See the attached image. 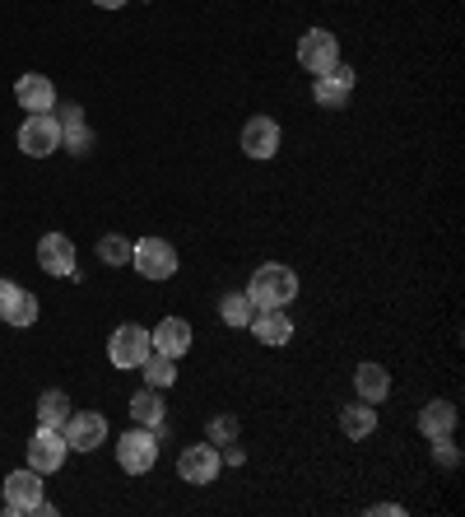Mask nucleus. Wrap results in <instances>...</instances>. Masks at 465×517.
Wrapping results in <instances>:
<instances>
[{
  "label": "nucleus",
  "instance_id": "nucleus-1",
  "mask_svg": "<svg viewBox=\"0 0 465 517\" xmlns=\"http://www.w3.org/2000/svg\"><path fill=\"white\" fill-rule=\"evenodd\" d=\"M247 299H252L256 313H266V308H289L298 299V275L289 266H279V261H266V266H256L252 271V285L242 289Z\"/></svg>",
  "mask_w": 465,
  "mask_h": 517
},
{
  "label": "nucleus",
  "instance_id": "nucleus-2",
  "mask_svg": "<svg viewBox=\"0 0 465 517\" xmlns=\"http://www.w3.org/2000/svg\"><path fill=\"white\" fill-rule=\"evenodd\" d=\"M61 140H66V126H61V117H52V112H28L24 126H19V150H24L28 159L56 154Z\"/></svg>",
  "mask_w": 465,
  "mask_h": 517
},
{
  "label": "nucleus",
  "instance_id": "nucleus-3",
  "mask_svg": "<svg viewBox=\"0 0 465 517\" xmlns=\"http://www.w3.org/2000/svg\"><path fill=\"white\" fill-rule=\"evenodd\" d=\"M131 266L159 285V280H173L182 261H177V247L168 238H140V243H131Z\"/></svg>",
  "mask_w": 465,
  "mask_h": 517
},
{
  "label": "nucleus",
  "instance_id": "nucleus-4",
  "mask_svg": "<svg viewBox=\"0 0 465 517\" xmlns=\"http://www.w3.org/2000/svg\"><path fill=\"white\" fill-rule=\"evenodd\" d=\"M117 462L126 476H145V471H154V462H159V434L154 429H126V434L117 438Z\"/></svg>",
  "mask_w": 465,
  "mask_h": 517
},
{
  "label": "nucleus",
  "instance_id": "nucleus-5",
  "mask_svg": "<svg viewBox=\"0 0 465 517\" xmlns=\"http://www.w3.org/2000/svg\"><path fill=\"white\" fill-rule=\"evenodd\" d=\"M154 354V345H149V331L140 327V322H121L112 336H107V359H112V368H140Z\"/></svg>",
  "mask_w": 465,
  "mask_h": 517
},
{
  "label": "nucleus",
  "instance_id": "nucleus-6",
  "mask_svg": "<svg viewBox=\"0 0 465 517\" xmlns=\"http://www.w3.org/2000/svg\"><path fill=\"white\" fill-rule=\"evenodd\" d=\"M298 66L307 75H326V70L340 66V38H335L331 28H307L303 38H298Z\"/></svg>",
  "mask_w": 465,
  "mask_h": 517
},
{
  "label": "nucleus",
  "instance_id": "nucleus-7",
  "mask_svg": "<svg viewBox=\"0 0 465 517\" xmlns=\"http://www.w3.org/2000/svg\"><path fill=\"white\" fill-rule=\"evenodd\" d=\"M219 471H224V457H219L214 443H191V448L177 452V476L186 485H214Z\"/></svg>",
  "mask_w": 465,
  "mask_h": 517
},
{
  "label": "nucleus",
  "instance_id": "nucleus-8",
  "mask_svg": "<svg viewBox=\"0 0 465 517\" xmlns=\"http://www.w3.org/2000/svg\"><path fill=\"white\" fill-rule=\"evenodd\" d=\"M0 490H5V513H14V517L38 513V504H42V476L33 471V466H24V471H10Z\"/></svg>",
  "mask_w": 465,
  "mask_h": 517
},
{
  "label": "nucleus",
  "instance_id": "nucleus-9",
  "mask_svg": "<svg viewBox=\"0 0 465 517\" xmlns=\"http://www.w3.org/2000/svg\"><path fill=\"white\" fill-rule=\"evenodd\" d=\"M66 452H70V443H66L61 429H42V424H38V434L28 438V466H33L38 476L61 471V466H66Z\"/></svg>",
  "mask_w": 465,
  "mask_h": 517
},
{
  "label": "nucleus",
  "instance_id": "nucleus-10",
  "mask_svg": "<svg viewBox=\"0 0 465 517\" xmlns=\"http://www.w3.org/2000/svg\"><path fill=\"white\" fill-rule=\"evenodd\" d=\"M61 434H66L70 452H98L107 438V420L98 410H75V415L61 424Z\"/></svg>",
  "mask_w": 465,
  "mask_h": 517
},
{
  "label": "nucleus",
  "instance_id": "nucleus-11",
  "mask_svg": "<svg viewBox=\"0 0 465 517\" xmlns=\"http://www.w3.org/2000/svg\"><path fill=\"white\" fill-rule=\"evenodd\" d=\"M279 140H284V131H279L275 117H252V122L242 126V154H247V159H256V164L275 159Z\"/></svg>",
  "mask_w": 465,
  "mask_h": 517
},
{
  "label": "nucleus",
  "instance_id": "nucleus-12",
  "mask_svg": "<svg viewBox=\"0 0 465 517\" xmlns=\"http://www.w3.org/2000/svg\"><path fill=\"white\" fill-rule=\"evenodd\" d=\"M0 322L5 327H33L38 322V299L28 294L24 285H14V280H0Z\"/></svg>",
  "mask_w": 465,
  "mask_h": 517
},
{
  "label": "nucleus",
  "instance_id": "nucleus-13",
  "mask_svg": "<svg viewBox=\"0 0 465 517\" xmlns=\"http://www.w3.org/2000/svg\"><path fill=\"white\" fill-rule=\"evenodd\" d=\"M38 266L52 275V280H66V275H75V243H70L66 233H42Z\"/></svg>",
  "mask_w": 465,
  "mask_h": 517
},
{
  "label": "nucleus",
  "instance_id": "nucleus-14",
  "mask_svg": "<svg viewBox=\"0 0 465 517\" xmlns=\"http://www.w3.org/2000/svg\"><path fill=\"white\" fill-rule=\"evenodd\" d=\"M349 94H354V70L349 66H335L326 75H312V98L321 108H345Z\"/></svg>",
  "mask_w": 465,
  "mask_h": 517
},
{
  "label": "nucleus",
  "instance_id": "nucleus-15",
  "mask_svg": "<svg viewBox=\"0 0 465 517\" xmlns=\"http://www.w3.org/2000/svg\"><path fill=\"white\" fill-rule=\"evenodd\" d=\"M14 103H19L24 112H52L56 108V84L47 80V75H33V70H28V75L14 80Z\"/></svg>",
  "mask_w": 465,
  "mask_h": 517
},
{
  "label": "nucleus",
  "instance_id": "nucleus-16",
  "mask_svg": "<svg viewBox=\"0 0 465 517\" xmlns=\"http://www.w3.org/2000/svg\"><path fill=\"white\" fill-rule=\"evenodd\" d=\"M149 345H154V354L182 359V354L191 350V322H186V317H163L159 327L149 331Z\"/></svg>",
  "mask_w": 465,
  "mask_h": 517
},
{
  "label": "nucleus",
  "instance_id": "nucleus-17",
  "mask_svg": "<svg viewBox=\"0 0 465 517\" xmlns=\"http://www.w3.org/2000/svg\"><path fill=\"white\" fill-rule=\"evenodd\" d=\"M252 336L261 345H289L293 341V317L289 308H266L252 317Z\"/></svg>",
  "mask_w": 465,
  "mask_h": 517
},
{
  "label": "nucleus",
  "instance_id": "nucleus-18",
  "mask_svg": "<svg viewBox=\"0 0 465 517\" xmlns=\"http://www.w3.org/2000/svg\"><path fill=\"white\" fill-rule=\"evenodd\" d=\"M354 392H359V401H368V406H377V401H386V392H391V373H386L382 364H359L354 368Z\"/></svg>",
  "mask_w": 465,
  "mask_h": 517
},
{
  "label": "nucleus",
  "instance_id": "nucleus-19",
  "mask_svg": "<svg viewBox=\"0 0 465 517\" xmlns=\"http://www.w3.org/2000/svg\"><path fill=\"white\" fill-rule=\"evenodd\" d=\"M131 420L140 424V429H163V420H168V410H163L159 387H140V392L131 396Z\"/></svg>",
  "mask_w": 465,
  "mask_h": 517
},
{
  "label": "nucleus",
  "instance_id": "nucleus-20",
  "mask_svg": "<svg viewBox=\"0 0 465 517\" xmlns=\"http://www.w3.org/2000/svg\"><path fill=\"white\" fill-rule=\"evenodd\" d=\"M456 429V406L452 401H428L424 410H419V434L424 438H442V434H452Z\"/></svg>",
  "mask_w": 465,
  "mask_h": 517
},
{
  "label": "nucleus",
  "instance_id": "nucleus-21",
  "mask_svg": "<svg viewBox=\"0 0 465 517\" xmlns=\"http://www.w3.org/2000/svg\"><path fill=\"white\" fill-rule=\"evenodd\" d=\"M340 429L359 443V438H368L372 429H377V410H372L368 401H349V406L340 410Z\"/></svg>",
  "mask_w": 465,
  "mask_h": 517
},
{
  "label": "nucleus",
  "instance_id": "nucleus-22",
  "mask_svg": "<svg viewBox=\"0 0 465 517\" xmlns=\"http://www.w3.org/2000/svg\"><path fill=\"white\" fill-rule=\"evenodd\" d=\"M66 420H70V396L61 392V387L42 392L38 396V424H42V429H61Z\"/></svg>",
  "mask_w": 465,
  "mask_h": 517
},
{
  "label": "nucleus",
  "instance_id": "nucleus-23",
  "mask_svg": "<svg viewBox=\"0 0 465 517\" xmlns=\"http://www.w3.org/2000/svg\"><path fill=\"white\" fill-rule=\"evenodd\" d=\"M219 317H224V327L242 331V327H252L256 308H252V299H247L242 289H233V294H224V299H219Z\"/></svg>",
  "mask_w": 465,
  "mask_h": 517
},
{
  "label": "nucleus",
  "instance_id": "nucleus-24",
  "mask_svg": "<svg viewBox=\"0 0 465 517\" xmlns=\"http://www.w3.org/2000/svg\"><path fill=\"white\" fill-rule=\"evenodd\" d=\"M140 373H145V387H173L177 382V359H168V354H149L145 364H140Z\"/></svg>",
  "mask_w": 465,
  "mask_h": 517
},
{
  "label": "nucleus",
  "instance_id": "nucleus-25",
  "mask_svg": "<svg viewBox=\"0 0 465 517\" xmlns=\"http://www.w3.org/2000/svg\"><path fill=\"white\" fill-rule=\"evenodd\" d=\"M98 261L103 266H131V243L121 233H107V238H98Z\"/></svg>",
  "mask_w": 465,
  "mask_h": 517
},
{
  "label": "nucleus",
  "instance_id": "nucleus-26",
  "mask_svg": "<svg viewBox=\"0 0 465 517\" xmlns=\"http://www.w3.org/2000/svg\"><path fill=\"white\" fill-rule=\"evenodd\" d=\"M428 443H433V462H438V466H447V471H456V466H461V452H456L452 434H442V438H428Z\"/></svg>",
  "mask_w": 465,
  "mask_h": 517
},
{
  "label": "nucleus",
  "instance_id": "nucleus-27",
  "mask_svg": "<svg viewBox=\"0 0 465 517\" xmlns=\"http://www.w3.org/2000/svg\"><path fill=\"white\" fill-rule=\"evenodd\" d=\"M233 438H238V420H233V415H219V420H210V443H214V448H228Z\"/></svg>",
  "mask_w": 465,
  "mask_h": 517
},
{
  "label": "nucleus",
  "instance_id": "nucleus-28",
  "mask_svg": "<svg viewBox=\"0 0 465 517\" xmlns=\"http://www.w3.org/2000/svg\"><path fill=\"white\" fill-rule=\"evenodd\" d=\"M372 517H405L400 504H372Z\"/></svg>",
  "mask_w": 465,
  "mask_h": 517
},
{
  "label": "nucleus",
  "instance_id": "nucleus-29",
  "mask_svg": "<svg viewBox=\"0 0 465 517\" xmlns=\"http://www.w3.org/2000/svg\"><path fill=\"white\" fill-rule=\"evenodd\" d=\"M93 5H103V10H121L126 0H93Z\"/></svg>",
  "mask_w": 465,
  "mask_h": 517
}]
</instances>
